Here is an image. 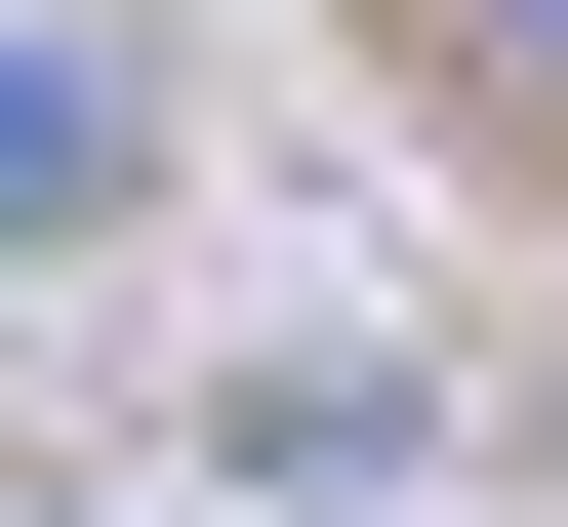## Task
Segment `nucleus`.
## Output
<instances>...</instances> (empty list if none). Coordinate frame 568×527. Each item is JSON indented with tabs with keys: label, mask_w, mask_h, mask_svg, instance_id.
I'll list each match as a JSON object with an SVG mask.
<instances>
[{
	"label": "nucleus",
	"mask_w": 568,
	"mask_h": 527,
	"mask_svg": "<svg viewBox=\"0 0 568 527\" xmlns=\"http://www.w3.org/2000/svg\"><path fill=\"white\" fill-rule=\"evenodd\" d=\"M82 203H122V82H82V41H0V244H82Z\"/></svg>",
	"instance_id": "1"
},
{
	"label": "nucleus",
	"mask_w": 568,
	"mask_h": 527,
	"mask_svg": "<svg viewBox=\"0 0 568 527\" xmlns=\"http://www.w3.org/2000/svg\"><path fill=\"white\" fill-rule=\"evenodd\" d=\"M487 82H568V0H487Z\"/></svg>",
	"instance_id": "2"
}]
</instances>
